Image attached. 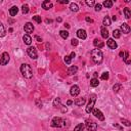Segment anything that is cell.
Wrapping results in <instances>:
<instances>
[{"label":"cell","mask_w":131,"mask_h":131,"mask_svg":"<svg viewBox=\"0 0 131 131\" xmlns=\"http://www.w3.org/2000/svg\"><path fill=\"white\" fill-rule=\"evenodd\" d=\"M102 58H104V54H102V51L100 49L96 48L91 50V60H93V63L100 64L102 62Z\"/></svg>","instance_id":"obj_1"},{"label":"cell","mask_w":131,"mask_h":131,"mask_svg":"<svg viewBox=\"0 0 131 131\" xmlns=\"http://www.w3.org/2000/svg\"><path fill=\"white\" fill-rule=\"evenodd\" d=\"M21 73L23 74V76L25 78H28V79H30V78L33 77V71H32V68L30 65H28V64H23V65L21 66Z\"/></svg>","instance_id":"obj_2"},{"label":"cell","mask_w":131,"mask_h":131,"mask_svg":"<svg viewBox=\"0 0 131 131\" xmlns=\"http://www.w3.org/2000/svg\"><path fill=\"white\" fill-rule=\"evenodd\" d=\"M95 101H96V95H95V94H91V95H90V99H89V104H88L87 107H86V110H85L87 114L91 113L92 109L94 108V104H95Z\"/></svg>","instance_id":"obj_3"},{"label":"cell","mask_w":131,"mask_h":131,"mask_svg":"<svg viewBox=\"0 0 131 131\" xmlns=\"http://www.w3.org/2000/svg\"><path fill=\"white\" fill-rule=\"evenodd\" d=\"M27 53H28V55H29L30 57L33 58V60H36V58L38 57L37 50H36V48L34 46H30L29 48L27 49Z\"/></svg>","instance_id":"obj_4"},{"label":"cell","mask_w":131,"mask_h":131,"mask_svg":"<svg viewBox=\"0 0 131 131\" xmlns=\"http://www.w3.org/2000/svg\"><path fill=\"white\" fill-rule=\"evenodd\" d=\"M63 119L60 118V117H54L51 121V126L55 127V128H60L63 126Z\"/></svg>","instance_id":"obj_5"},{"label":"cell","mask_w":131,"mask_h":131,"mask_svg":"<svg viewBox=\"0 0 131 131\" xmlns=\"http://www.w3.org/2000/svg\"><path fill=\"white\" fill-rule=\"evenodd\" d=\"M9 60H10L9 54H8L7 52H3V53L1 54V56H0V66L7 65L8 62H9Z\"/></svg>","instance_id":"obj_6"},{"label":"cell","mask_w":131,"mask_h":131,"mask_svg":"<svg viewBox=\"0 0 131 131\" xmlns=\"http://www.w3.org/2000/svg\"><path fill=\"white\" fill-rule=\"evenodd\" d=\"M91 112H92V114L94 115V117H95V118H97L98 120H100V121H104V120H105V116H104V114L101 113V111H100L99 109H97V108H93Z\"/></svg>","instance_id":"obj_7"},{"label":"cell","mask_w":131,"mask_h":131,"mask_svg":"<svg viewBox=\"0 0 131 131\" xmlns=\"http://www.w3.org/2000/svg\"><path fill=\"white\" fill-rule=\"evenodd\" d=\"M86 128H87L88 131H96L97 129V124L95 122L93 121H87V123H86Z\"/></svg>","instance_id":"obj_8"},{"label":"cell","mask_w":131,"mask_h":131,"mask_svg":"<svg viewBox=\"0 0 131 131\" xmlns=\"http://www.w3.org/2000/svg\"><path fill=\"white\" fill-rule=\"evenodd\" d=\"M80 93V88L78 85H73L71 87V89H70V94H71L72 96H78Z\"/></svg>","instance_id":"obj_9"},{"label":"cell","mask_w":131,"mask_h":131,"mask_svg":"<svg viewBox=\"0 0 131 131\" xmlns=\"http://www.w3.org/2000/svg\"><path fill=\"white\" fill-rule=\"evenodd\" d=\"M24 30H25V32L29 35V34H31V33H33V31H34V26H33L31 23H27L26 25H25V27H24Z\"/></svg>","instance_id":"obj_10"},{"label":"cell","mask_w":131,"mask_h":131,"mask_svg":"<svg viewBox=\"0 0 131 131\" xmlns=\"http://www.w3.org/2000/svg\"><path fill=\"white\" fill-rule=\"evenodd\" d=\"M107 45L110 49H116L117 47H118V45H117L116 41L114 40V39H109V40L107 41Z\"/></svg>","instance_id":"obj_11"},{"label":"cell","mask_w":131,"mask_h":131,"mask_svg":"<svg viewBox=\"0 0 131 131\" xmlns=\"http://www.w3.org/2000/svg\"><path fill=\"white\" fill-rule=\"evenodd\" d=\"M77 36H78V38H80V39H86L87 38V34H86V31L85 30H83V29H79L77 31Z\"/></svg>","instance_id":"obj_12"},{"label":"cell","mask_w":131,"mask_h":131,"mask_svg":"<svg viewBox=\"0 0 131 131\" xmlns=\"http://www.w3.org/2000/svg\"><path fill=\"white\" fill-rule=\"evenodd\" d=\"M52 7H53V4H52L49 0H45V1L42 2V8L43 9L48 10V9H50V8H52Z\"/></svg>","instance_id":"obj_13"},{"label":"cell","mask_w":131,"mask_h":131,"mask_svg":"<svg viewBox=\"0 0 131 131\" xmlns=\"http://www.w3.org/2000/svg\"><path fill=\"white\" fill-rule=\"evenodd\" d=\"M120 31H122L124 34H129V33H130V27H129V25L126 24V23L122 24L121 25V30H120Z\"/></svg>","instance_id":"obj_14"},{"label":"cell","mask_w":131,"mask_h":131,"mask_svg":"<svg viewBox=\"0 0 131 131\" xmlns=\"http://www.w3.org/2000/svg\"><path fill=\"white\" fill-rule=\"evenodd\" d=\"M86 102V98H84V97H79V98H76L74 101V104L78 105V107H81V105H83Z\"/></svg>","instance_id":"obj_15"},{"label":"cell","mask_w":131,"mask_h":131,"mask_svg":"<svg viewBox=\"0 0 131 131\" xmlns=\"http://www.w3.org/2000/svg\"><path fill=\"white\" fill-rule=\"evenodd\" d=\"M93 45L96 46L97 49H99V48H101V47H104L105 44H104L102 41H100L99 39H94V40H93Z\"/></svg>","instance_id":"obj_16"},{"label":"cell","mask_w":131,"mask_h":131,"mask_svg":"<svg viewBox=\"0 0 131 131\" xmlns=\"http://www.w3.org/2000/svg\"><path fill=\"white\" fill-rule=\"evenodd\" d=\"M23 40H24L25 44H27V45H30V44L32 43V38H31V36H30V35H28V34L24 35Z\"/></svg>","instance_id":"obj_17"},{"label":"cell","mask_w":131,"mask_h":131,"mask_svg":"<svg viewBox=\"0 0 131 131\" xmlns=\"http://www.w3.org/2000/svg\"><path fill=\"white\" fill-rule=\"evenodd\" d=\"M77 71H78V68L76 66H71L68 70V74L69 75H74V74L77 73Z\"/></svg>","instance_id":"obj_18"},{"label":"cell","mask_w":131,"mask_h":131,"mask_svg":"<svg viewBox=\"0 0 131 131\" xmlns=\"http://www.w3.org/2000/svg\"><path fill=\"white\" fill-rule=\"evenodd\" d=\"M18 11H19L18 6H12V7L9 9V15H10V16H15V15H16Z\"/></svg>","instance_id":"obj_19"},{"label":"cell","mask_w":131,"mask_h":131,"mask_svg":"<svg viewBox=\"0 0 131 131\" xmlns=\"http://www.w3.org/2000/svg\"><path fill=\"white\" fill-rule=\"evenodd\" d=\"M98 85H99L98 79H96V78H92V79L90 80V86L91 87H97Z\"/></svg>","instance_id":"obj_20"},{"label":"cell","mask_w":131,"mask_h":131,"mask_svg":"<svg viewBox=\"0 0 131 131\" xmlns=\"http://www.w3.org/2000/svg\"><path fill=\"white\" fill-rule=\"evenodd\" d=\"M100 32H101V36H102V38H105V39H107L109 37V31L107 29H105V27H101V29H100Z\"/></svg>","instance_id":"obj_21"},{"label":"cell","mask_w":131,"mask_h":131,"mask_svg":"<svg viewBox=\"0 0 131 131\" xmlns=\"http://www.w3.org/2000/svg\"><path fill=\"white\" fill-rule=\"evenodd\" d=\"M53 107L55 108H60L62 107V100H60V97H56L53 101Z\"/></svg>","instance_id":"obj_22"},{"label":"cell","mask_w":131,"mask_h":131,"mask_svg":"<svg viewBox=\"0 0 131 131\" xmlns=\"http://www.w3.org/2000/svg\"><path fill=\"white\" fill-rule=\"evenodd\" d=\"M113 4H114V2L112 1V0H105L104 3H102V5H104L105 7H107V8H111L113 6Z\"/></svg>","instance_id":"obj_23"},{"label":"cell","mask_w":131,"mask_h":131,"mask_svg":"<svg viewBox=\"0 0 131 131\" xmlns=\"http://www.w3.org/2000/svg\"><path fill=\"white\" fill-rule=\"evenodd\" d=\"M70 9H71V11H73V12H77L78 10H79V6H78L76 3H71V5H70Z\"/></svg>","instance_id":"obj_24"},{"label":"cell","mask_w":131,"mask_h":131,"mask_svg":"<svg viewBox=\"0 0 131 131\" xmlns=\"http://www.w3.org/2000/svg\"><path fill=\"white\" fill-rule=\"evenodd\" d=\"M124 15H125V18H126L127 19H130V16H131V11H130V9L128 7H125L124 8Z\"/></svg>","instance_id":"obj_25"},{"label":"cell","mask_w":131,"mask_h":131,"mask_svg":"<svg viewBox=\"0 0 131 131\" xmlns=\"http://www.w3.org/2000/svg\"><path fill=\"white\" fill-rule=\"evenodd\" d=\"M113 36H114V38H116V39H118L121 37V31H120L119 29H115L113 31Z\"/></svg>","instance_id":"obj_26"},{"label":"cell","mask_w":131,"mask_h":131,"mask_svg":"<svg viewBox=\"0 0 131 131\" xmlns=\"http://www.w3.org/2000/svg\"><path fill=\"white\" fill-rule=\"evenodd\" d=\"M84 128H85V125L83 123H80L74 128V131H83L84 130Z\"/></svg>","instance_id":"obj_27"},{"label":"cell","mask_w":131,"mask_h":131,"mask_svg":"<svg viewBox=\"0 0 131 131\" xmlns=\"http://www.w3.org/2000/svg\"><path fill=\"white\" fill-rule=\"evenodd\" d=\"M102 25L104 26H111V19L109 16H105L104 21H102Z\"/></svg>","instance_id":"obj_28"},{"label":"cell","mask_w":131,"mask_h":131,"mask_svg":"<svg viewBox=\"0 0 131 131\" xmlns=\"http://www.w3.org/2000/svg\"><path fill=\"white\" fill-rule=\"evenodd\" d=\"M5 34H6V33H5V29H4L3 24L0 23V38H1V37H4Z\"/></svg>","instance_id":"obj_29"},{"label":"cell","mask_w":131,"mask_h":131,"mask_svg":"<svg viewBox=\"0 0 131 131\" xmlns=\"http://www.w3.org/2000/svg\"><path fill=\"white\" fill-rule=\"evenodd\" d=\"M22 12H23L24 15H27V13L29 12V5L23 4V6H22Z\"/></svg>","instance_id":"obj_30"},{"label":"cell","mask_w":131,"mask_h":131,"mask_svg":"<svg viewBox=\"0 0 131 131\" xmlns=\"http://www.w3.org/2000/svg\"><path fill=\"white\" fill-rule=\"evenodd\" d=\"M60 35L62 36V38L67 39V38L69 37V32H68V31H66V30H63V31H60Z\"/></svg>","instance_id":"obj_31"},{"label":"cell","mask_w":131,"mask_h":131,"mask_svg":"<svg viewBox=\"0 0 131 131\" xmlns=\"http://www.w3.org/2000/svg\"><path fill=\"white\" fill-rule=\"evenodd\" d=\"M121 88H122L121 84H115V85H114V87H113V90H114V92H118Z\"/></svg>","instance_id":"obj_32"},{"label":"cell","mask_w":131,"mask_h":131,"mask_svg":"<svg viewBox=\"0 0 131 131\" xmlns=\"http://www.w3.org/2000/svg\"><path fill=\"white\" fill-rule=\"evenodd\" d=\"M64 60H65V63L67 65H71V62H72V58L70 57V55H66L65 58H64Z\"/></svg>","instance_id":"obj_33"},{"label":"cell","mask_w":131,"mask_h":131,"mask_svg":"<svg viewBox=\"0 0 131 131\" xmlns=\"http://www.w3.org/2000/svg\"><path fill=\"white\" fill-rule=\"evenodd\" d=\"M33 21H35L36 23H38V24H41L42 19H41V16H39V15H35V16H33Z\"/></svg>","instance_id":"obj_34"},{"label":"cell","mask_w":131,"mask_h":131,"mask_svg":"<svg viewBox=\"0 0 131 131\" xmlns=\"http://www.w3.org/2000/svg\"><path fill=\"white\" fill-rule=\"evenodd\" d=\"M121 122H122V124L125 125V126H127V127H129L131 125L130 122L128 121V120H126V119H121Z\"/></svg>","instance_id":"obj_35"},{"label":"cell","mask_w":131,"mask_h":131,"mask_svg":"<svg viewBox=\"0 0 131 131\" xmlns=\"http://www.w3.org/2000/svg\"><path fill=\"white\" fill-rule=\"evenodd\" d=\"M100 79H101V80H108L109 79V73H108V72H105L104 74H101Z\"/></svg>","instance_id":"obj_36"},{"label":"cell","mask_w":131,"mask_h":131,"mask_svg":"<svg viewBox=\"0 0 131 131\" xmlns=\"http://www.w3.org/2000/svg\"><path fill=\"white\" fill-rule=\"evenodd\" d=\"M128 57H129V52H128V51H125V52H124V57H123V60H124V62H127V60H128Z\"/></svg>","instance_id":"obj_37"},{"label":"cell","mask_w":131,"mask_h":131,"mask_svg":"<svg viewBox=\"0 0 131 131\" xmlns=\"http://www.w3.org/2000/svg\"><path fill=\"white\" fill-rule=\"evenodd\" d=\"M86 4H87L88 6H93V5L95 4V2H94L93 0H87V1H86Z\"/></svg>","instance_id":"obj_38"},{"label":"cell","mask_w":131,"mask_h":131,"mask_svg":"<svg viewBox=\"0 0 131 131\" xmlns=\"http://www.w3.org/2000/svg\"><path fill=\"white\" fill-rule=\"evenodd\" d=\"M35 104H36V105H37L38 108H42V102H41L40 99H36Z\"/></svg>","instance_id":"obj_39"},{"label":"cell","mask_w":131,"mask_h":131,"mask_svg":"<svg viewBox=\"0 0 131 131\" xmlns=\"http://www.w3.org/2000/svg\"><path fill=\"white\" fill-rule=\"evenodd\" d=\"M101 6H102V5L100 3L95 4V11H99V10H101Z\"/></svg>","instance_id":"obj_40"},{"label":"cell","mask_w":131,"mask_h":131,"mask_svg":"<svg viewBox=\"0 0 131 131\" xmlns=\"http://www.w3.org/2000/svg\"><path fill=\"white\" fill-rule=\"evenodd\" d=\"M71 44H72L73 46H77V45H78V40H77V39H72Z\"/></svg>","instance_id":"obj_41"},{"label":"cell","mask_w":131,"mask_h":131,"mask_svg":"<svg viewBox=\"0 0 131 131\" xmlns=\"http://www.w3.org/2000/svg\"><path fill=\"white\" fill-rule=\"evenodd\" d=\"M57 2H60V3H62V4H67V3H69L68 0H58Z\"/></svg>","instance_id":"obj_42"},{"label":"cell","mask_w":131,"mask_h":131,"mask_svg":"<svg viewBox=\"0 0 131 131\" xmlns=\"http://www.w3.org/2000/svg\"><path fill=\"white\" fill-rule=\"evenodd\" d=\"M85 19H86V22H88V23H93V19H90L89 16H86Z\"/></svg>","instance_id":"obj_43"},{"label":"cell","mask_w":131,"mask_h":131,"mask_svg":"<svg viewBox=\"0 0 131 131\" xmlns=\"http://www.w3.org/2000/svg\"><path fill=\"white\" fill-rule=\"evenodd\" d=\"M60 108H62V113H66L67 111H68V109H67L66 107H64V105H62Z\"/></svg>","instance_id":"obj_44"},{"label":"cell","mask_w":131,"mask_h":131,"mask_svg":"<svg viewBox=\"0 0 131 131\" xmlns=\"http://www.w3.org/2000/svg\"><path fill=\"white\" fill-rule=\"evenodd\" d=\"M75 56H76V54H75V52H72V53L70 54V57H71V58H74Z\"/></svg>","instance_id":"obj_45"},{"label":"cell","mask_w":131,"mask_h":131,"mask_svg":"<svg viewBox=\"0 0 131 131\" xmlns=\"http://www.w3.org/2000/svg\"><path fill=\"white\" fill-rule=\"evenodd\" d=\"M36 39H37V41H38V42H41V41H42V39H41L40 37H39V36H36V37H35Z\"/></svg>","instance_id":"obj_46"},{"label":"cell","mask_w":131,"mask_h":131,"mask_svg":"<svg viewBox=\"0 0 131 131\" xmlns=\"http://www.w3.org/2000/svg\"><path fill=\"white\" fill-rule=\"evenodd\" d=\"M72 104H73V101H72V100H68V101H67V105H71Z\"/></svg>","instance_id":"obj_47"},{"label":"cell","mask_w":131,"mask_h":131,"mask_svg":"<svg viewBox=\"0 0 131 131\" xmlns=\"http://www.w3.org/2000/svg\"><path fill=\"white\" fill-rule=\"evenodd\" d=\"M46 23L47 24H50V23H52V21H51V19H46Z\"/></svg>","instance_id":"obj_48"},{"label":"cell","mask_w":131,"mask_h":131,"mask_svg":"<svg viewBox=\"0 0 131 131\" xmlns=\"http://www.w3.org/2000/svg\"><path fill=\"white\" fill-rule=\"evenodd\" d=\"M120 56H121V57H123V56H124V52H122V51L120 52Z\"/></svg>","instance_id":"obj_49"},{"label":"cell","mask_w":131,"mask_h":131,"mask_svg":"<svg viewBox=\"0 0 131 131\" xmlns=\"http://www.w3.org/2000/svg\"><path fill=\"white\" fill-rule=\"evenodd\" d=\"M97 75H98V74H97L96 72H95V73H93V76H94V78H96V77H97Z\"/></svg>","instance_id":"obj_50"},{"label":"cell","mask_w":131,"mask_h":131,"mask_svg":"<svg viewBox=\"0 0 131 131\" xmlns=\"http://www.w3.org/2000/svg\"><path fill=\"white\" fill-rule=\"evenodd\" d=\"M8 23H9V24H12L13 21H12V19H8Z\"/></svg>","instance_id":"obj_51"},{"label":"cell","mask_w":131,"mask_h":131,"mask_svg":"<svg viewBox=\"0 0 131 131\" xmlns=\"http://www.w3.org/2000/svg\"><path fill=\"white\" fill-rule=\"evenodd\" d=\"M125 63H126L127 65H130V64H131V62H130V60H127V62H125Z\"/></svg>","instance_id":"obj_52"},{"label":"cell","mask_w":131,"mask_h":131,"mask_svg":"<svg viewBox=\"0 0 131 131\" xmlns=\"http://www.w3.org/2000/svg\"><path fill=\"white\" fill-rule=\"evenodd\" d=\"M57 22H58V23H60V22H62V19L58 18V19H57Z\"/></svg>","instance_id":"obj_53"},{"label":"cell","mask_w":131,"mask_h":131,"mask_svg":"<svg viewBox=\"0 0 131 131\" xmlns=\"http://www.w3.org/2000/svg\"><path fill=\"white\" fill-rule=\"evenodd\" d=\"M113 19V21H116L117 18H116V16H113V19Z\"/></svg>","instance_id":"obj_54"},{"label":"cell","mask_w":131,"mask_h":131,"mask_svg":"<svg viewBox=\"0 0 131 131\" xmlns=\"http://www.w3.org/2000/svg\"><path fill=\"white\" fill-rule=\"evenodd\" d=\"M65 26H66L67 28H70V25H69V24H66V25H65Z\"/></svg>","instance_id":"obj_55"}]
</instances>
